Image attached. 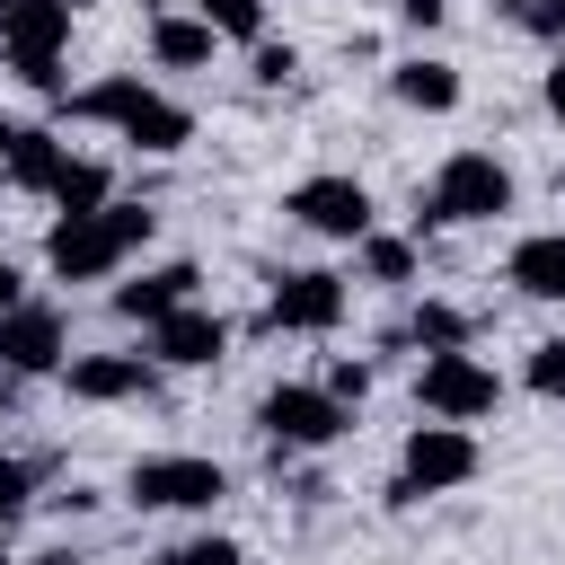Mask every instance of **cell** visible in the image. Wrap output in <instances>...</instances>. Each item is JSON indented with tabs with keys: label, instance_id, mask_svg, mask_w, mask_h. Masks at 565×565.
Wrapping results in <instances>:
<instances>
[{
	"label": "cell",
	"instance_id": "1",
	"mask_svg": "<svg viewBox=\"0 0 565 565\" xmlns=\"http://www.w3.org/2000/svg\"><path fill=\"white\" fill-rule=\"evenodd\" d=\"M62 115H71V124H115V132H124L132 150H150V159H177V150L194 141V115H185L177 97H159L141 71H115V79L62 97Z\"/></svg>",
	"mask_w": 565,
	"mask_h": 565
},
{
	"label": "cell",
	"instance_id": "7",
	"mask_svg": "<svg viewBox=\"0 0 565 565\" xmlns=\"http://www.w3.org/2000/svg\"><path fill=\"white\" fill-rule=\"evenodd\" d=\"M415 406H424L433 424H477V415L503 406V380H494V362H477V353H424Z\"/></svg>",
	"mask_w": 565,
	"mask_h": 565
},
{
	"label": "cell",
	"instance_id": "20",
	"mask_svg": "<svg viewBox=\"0 0 565 565\" xmlns=\"http://www.w3.org/2000/svg\"><path fill=\"white\" fill-rule=\"evenodd\" d=\"M406 335H415L424 353H468V335H477V327H468V309H450V300H424Z\"/></svg>",
	"mask_w": 565,
	"mask_h": 565
},
{
	"label": "cell",
	"instance_id": "6",
	"mask_svg": "<svg viewBox=\"0 0 565 565\" xmlns=\"http://www.w3.org/2000/svg\"><path fill=\"white\" fill-rule=\"evenodd\" d=\"M62 44H71V9L62 0H9L0 9V53L26 88H62Z\"/></svg>",
	"mask_w": 565,
	"mask_h": 565
},
{
	"label": "cell",
	"instance_id": "13",
	"mask_svg": "<svg viewBox=\"0 0 565 565\" xmlns=\"http://www.w3.org/2000/svg\"><path fill=\"white\" fill-rule=\"evenodd\" d=\"M62 380H71L79 406H124V397L159 388V362L150 353H79V362H62Z\"/></svg>",
	"mask_w": 565,
	"mask_h": 565
},
{
	"label": "cell",
	"instance_id": "36",
	"mask_svg": "<svg viewBox=\"0 0 565 565\" xmlns=\"http://www.w3.org/2000/svg\"><path fill=\"white\" fill-rule=\"evenodd\" d=\"M0 565H9V556H0Z\"/></svg>",
	"mask_w": 565,
	"mask_h": 565
},
{
	"label": "cell",
	"instance_id": "24",
	"mask_svg": "<svg viewBox=\"0 0 565 565\" xmlns=\"http://www.w3.org/2000/svg\"><path fill=\"white\" fill-rule=\"evenodd\" d=\"M512 26L539 44H565V0H512Z\"/></svg>",
	"mask_w": 565,
	"mask_h": 565
},
{
	"label": "cell",
	"instance_id": "3",
	"mask_svg": "<svg viewBox=\"0 0 565 565\" xmlns=\"http://www.w3.org/2000/svg\"><path fill=\"white\" fill-rule=\"evenodd\" d=\"M512 212V168L494 150H450L415 203V230H468V221H503Z\"/></svg>",
	"mask_w": 565,
	"mask_h": 565
},
{
	"label": "cell",
	"instance_id": "22",
	"mask_svg": "<svg viewBox=\"0 0 565 565\" xmlns=\"http://www.w3.org/2000/svg\"><path fill=\"white\" fill-rule=\"evenodd\" d=\"M362 274H371V282H415V238L371 230V238H362Z\"/></svg>",
	"mask_w": 565,
	"mask_h": 565
},
{
	"label": "cell",
	"instance_id": "31",
	"mask_svg": "<svg viewBox=\"0 0 565 565\" xmlns=\"http://www.w3.org/2000/svg\"><path fill=\"white\" fill-rule=\"evenodd\" d=\"M18 300H26V274H18V265H9V256H0V318H9V309H18Z\"/></svg>",
	"mask_w": 565,
	"mask_h": 565
},
{
	"label": "cell",
	"instance_id": "32",
	"mask_svg": "<svg viewBox=\"0 0 565 565\" xmlns=\"http://www.w3.org/2000/svg\"><path fill=\"white\" fill-rule=\"evenodd\" d=\"M9 141H18V124H9V115H0V168H9Z\"/></svg>",
	"mask_w": 565,
	"mask_h": 565
},
{
	"label": "cell",
	"instance_id": "26",
	"mask_svg": "<svg viewBox=\"0 0 565 565\" xmlns=\"http://www.w3.org/2000/svg\"><path fill=\"white\" fill-rule=\"evenodd\" d=\"M177 565H247V556H238V539H221V530H212V539H185V547H177Z\"/></svg>",
	"mask_w": 565,
	"mask_h": 565
},
{
	"label": "cell",
	"instance_id": "19",
	"mask_svg": "<svg viewBox=\"0 0 565 565\" xmlns=\"http://www.w3.org/2000/svg\"><path fill=\"white\" fill-rule=\"evenodd\" d=\"M97 203H115L106 168H97V159H62V177H53V212H97Z\"/></svg>",
	"mask_w": 565,
	"mask_h": 565
},
{
	"label": "cell",
	"instance_id": "15",
	"mask_svg": "<svg viewBox=\"0 0 565 565\" xmlns=\"http://www.w3.org/2000/svg\"><path fill=\"white\" fill-rule=\"evenodd\" d=\"M503 274H512L521 300H565V230H530V238H512Z\"/></svg>",
	"mask_w": 565,
	"mask_h": 565
},
{
	"label": "cell",
	"instance_id": "34",
	"mask_svg": "<svg viewBox=\"0 0 565 565\" xmlns=\"http://www.w3.org/2000/svg\"><path fill=\"white\" fill-rule=\"evenodd\" d=\"M62 9H88V0H62Z\"/></svg>",
	"mask_w": 565,
	"mask_h": 565
},
{
	"label": "cell",
	"instance_id": "14",
	"mask_svg": "<svg viewBox=\"0 0 565 565\" xmlns=\"http://www.w3.org/2000/svg\"><path fill=\"white\" fill-rule=\"evenodd\" d=\"M194 282H203V274L177 256V265H150V274H132V282H115V309H124V318H141V327H159L168 309H185V300H194Z\"/></svg>",
	"mask_w": 565,
	"mask_h": 565
},
{
	"label": "cell",
	"instance_id": "23",
	"mask_svg": "<svg viewBox=\"0 0 565 565\" xmlns=\"http://www.w3.org/2000/svg\"><path fill=\"white\" fill-rule=\"evenodd\" d=\"M521 380H530V397H556V406H565V335H547V344H530V362H521Z\"/></svg>",
	"mask_w": 565,
	"mask_h": 565
},
{
	"label": "cell",
	"instance_id": "27",
	"mask_svg": "<svg viewBox=\"0 0 565 565\" xmlns=\"http://www.w3.org/2000/svg\"><path fill=\"white\" fill-rule=\"evenodd\" d=\"M291 71H300V53H291V44H256V79H265V88H282Z\"/></svg>",
	"mask_w": 565,
	"mask_h": 565
},
{
	"label": "cell",
	"instance_id": "9",
	"mask_svg": "<svg viewBox=\"0 0 565 565\" xmlns=\"http://www.w3.org/2000/svg\"><path fill=\"white\" fill-rule=\"evenodd\" d=\"M230 494V468L221 459H194V450H159L132 468V503L141 512H212Z\"/></svg>",
	"mask_w": 565,
	"mask_h": 565
},
{
	"label": "cell",
	"instance_id": "2",
	"mask_svg": "<svg viewBox=\"0 0 565 565\" xmlns=\"http://www.w3.org/2000/svg\"><path fill=\"white\" fill-rule=\"evenodd\" d=\"M132 247H150V212H141V203L62 212V221L44 230V274H53V282H106Z\"/></svg>",
	"mask_w": 565,
	"mask_h": 565
},
{
	"label": "cell",
	"instance_id": "17",
	"mask_svg": "<svg viewBox=\"0 0 565 565\" xmlns=\"http://www.w3.org/2000/svg\"><path fill=\"white\" fill-rule=\"evenodd\" d=\"M62 159H71V141L62 132H44V124H18V141H9V185H35V194H53V177H62Z\"/></svg>",
	"mask_w": 565,
	"mask_h": 565
},
{
	"label": "cell",
	"instance_id": "35",
	"mask_svg": "<svg viewBox=\"0 0 565 565\" xmlns=\"http://www.w3.org/2000/svg\"><path fill=\"white\" fill-rule=\"evenodd\" d=\"M150 565H177V556H150Z\"/></svg>",
	"mask_w": 565,
	"mask_h": 565
},
{
	"label": "cell",
	"instance_id": "18",
	"mask_svg": "<svg viewBox=\"0 0 565 565\" xmlns=\"http://www.w3.org/2000/svg\"><path fill=\"white\" fill-rule=\"evenodd\" d=\"M212 44H221V35H212L203 18H168V9L150 18V62H159V71H203Z\"/></svg>",
	"mask_w": 565,
	"mask_h": 565
},
{
	"label": "cell",
	"instance_id": "10",
	"mask_svg": "<svg viewBox=\"0 0 565 565\" xmlns=\"http://www.w3.org/2000/svg\"><path fill=\"white\" fill-rule=\"evenodd\" d=\"M344 274H318V265H300V274H274V291H265V327L274 335H335L344 327Z\"/></svg>",
	"mask_w": 565,
	"mask_h": 565
},
{
	"label": "cell",
	"instance_id": "33",
	"mask_svg": "<svg viewBox=\"0 0 565 565\" xmlns=\"http://www.w3.org/2000/svg\"><path fill=\"white\" fill-rule=\"evenodd\" d=\"M35 565H79V556H35Z\"/></svg>",
	"mask_w": 565,
	"mask_h": 565
},
{
	"label": "cell",
	"instance_id": "30",
	"mask_svg": "<svg viewBox=\"0 0 565 565\" xmlns=\"http://www.w3.org/2000/svg\"><path fill=\"white\" fill-rule=\"evenodd\" d=\"M388 9H397L406 26H441V9H450V0H388Z\"/></svg>",
	"mask_w": 565,
	"mask_h": 565
},
{
	"label": "cell",
	"instance_id": "25",
	"mask_svg": "<svg viewBox=\"0 0 565 565\" xmlns=\"http://www.w3.org/2000/svg\"><path fill=\"white\" fill-rule=\"evenodd\" d=\"M26 494H35V468H26V459H0V530L26 512Z\"/></svg>",
	"mask_w": 565,
	"mask_h": 565
},
{
	"label": "cell",
	"instance_id": "11",
	"mask_svg": "<svg viewBox=\"0 0 565 565\" xmlns=\"http://www.w3.org/2000/svg\"><path fill=\"white\" fill-rule=\"evenodd\" d=\"M230 353V327L203 309V300H185V309H168L159 327H150V362L159 371H212Z\"/></svg>",
	"mask_w": 565,
	"mask_h": 565
},
{
	"label": "cell",
	"instance_id": "29",
	"mask_svg": "<svg viewBox=\"0 0 565 565\" xmlns=\"http://www.w3.org/2000/svg\"><path fill=\"white\" fill-rule=\"evenodd\" d=\"M539 97H547V115H556V124H565V44H556V53H547V88H539Z\"/></svg>",
	"mask_w": 565,
	"mask_h": 565
},
{
	"label": "cell",
	"instance_id": "21",
	"mask_svg": "<svg viewBox=\"0 0 565 565\" xmlns=\"http://www.w3.org/2000/svg\"><path fill=\"white\" fill-rule=\"evenodd\" d=\"M194 18L221 44H265V0H194Z\"/></svg>",
	"mask_w": 565,
	"mask_h": 565
},
{
	"label": "cell",
	"instance_id": "28",
	"mask_svg": "<svg viewBox=\"0 0 565 565\" xmlns=\"http://www.w3.org/2000/svg\"><path fill=\"white\" fill-rule=\"evenodd\" d=\"M362 388H371V371H362V362H335V371H327V397H344V406H362Z\"/></svg>",
	"mask_w": 565,
	"mask_h": 565
},
{
	"label": "cell",
	"instance_id": "16",
	"mask_svg": "<svg viewBox=\"0 0 565 565\" xmlns=\"http://www.w3.org/2000/svg\"><path fill=\"white\" fill-rule=\"evenodd\" d=\"M388 88H397V106H415V115H450V106H459V71H450L441 53H406V62L388 71Z\"/></svg>",
	"mask_w": 565,
	"mask_h": 565
},
{
	"label": "cell",
	"instance_id": "5",
	"mask_svg": "<svg viewBox=\"0 0 565 565\" xmlns=\"http://www.w3.org/2000/svg\"><path fill=\"white\" fill-rule=\"evenodd\" d=\"M477 477V433L468 424H415L406 433V459L388 477V503H424V494H450Z\"/></svg>",
	"mask_w": 565,
	"mask_h": 565
},
{
	"label": "cell",
	"instance_id": "8",
	"mask_svg": "<svg viewBox=\"0 0 565 565\" xmlns=\"http://www.w3.org/2000/svg\"><path fill=\"white\" fill-rule=\"evenodd\" d=\"M282 212L300 221V230H318V238H344V247H362L371 238V185L362 177H344V168H327V177H300L291 194H282Z\"/></svg>",
	"mask_w": 565,
	"mask_h": 565
},
{
	"label": "cell",
	"instance_id": "4",
	"mask_svg": "<svg viewBox=\"0 0 565 565\" xmlns=\"http://www.w3.org/2000/svg\"><path fill=\"white\" fill-rule=\"evenodd\" d=\"M344 424H353V406L327 397V380H282V388H265V406H256V433L274 441V459L327 450V441H344Z\"/></svg>",
	"mask_w": 565,
	"mask_h": 565
},
{
	"label": "cell",
	"instance_id": "12",
	"mask_svg": "<svg viewBox=\"0 0 565 565\" xmlns=\"http://www.w3.org/2000/svg\"><path fill=\"white\" fill-rule=\"evenodd\" d=\"M62 344H71V327H62L53 300H18V309L0 318V362L26 371V380H35V371H62V362H71Z\"/></svg>",
	"mask_w": 565,
	"mask_h": 565
}]
</instances>
